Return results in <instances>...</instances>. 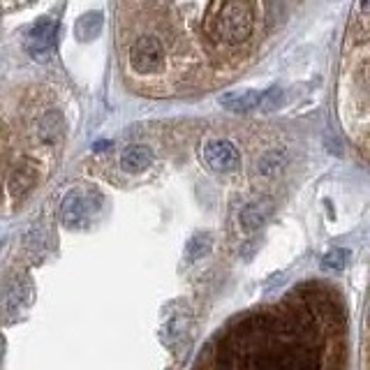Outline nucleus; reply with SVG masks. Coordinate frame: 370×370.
<instances>
[{"label":"nucleus","mask_w":370,"mask_h":370,"mask_svg":"<svg viewBox=\"0 0 370 370\" xmlns=\"http://www.w3.org/2000/svg\"><path fill=\"white\" fill-rule=\"evenodd\" d=\"M128 60H130V67L141 77L157 74L164 67V46L153 35H139L132 39Z\"/></svg>","instance_id":"obj_2"},{"label":"nucleus","mask_w":370,"mask_h":370,"mask_svg":"<svg viewBox=\"0 0 370 370\" xmlns=\"http://www.w3.org/2000/svg\"><path fill=\"white\" fill-rule=\"evenodd\" d=\"M98 33L100 30L93 28V23H91V14H86V17H81V21L77 23V35L81 39H91L93 35H98Z\"/></svg>","instance_id":"obj_16"},{"label":"nucleus","mask_w":370,"mask_h":370,"mask_svg":"<svg viewBox=\"0 0 370 370\" xmlns=\"http://www.w3.org/2000/svg\"><path fill=\"white\" fill-rule=\"evenodd\" d=\"M56 33H58V23L53 19H39L37 23L30 26L26 33V49L30 56H44L46 51H51L53 42H56Z\"/></svg>","instance_id":"obj_6"},{"label":"nucleus","mask_w":370,"mask_h":370,"mask_svg":"<svg viewBox=\"0 0 370 370\" xmlns=\"http://www.w3.org/2000/svg\"><path fill=\"white\" fill-rule=\"evenodd\" d=\"M201 160L218 174H232L241 167V153L230 139H211L201 146Z\"/></svg>","instance_id":"obj_4"},{"label":"nucleus","mask_w":370,"mask_h":370,"mask_svg":"<svg viewBox=\"0 0 370 370\" xmlns=\"http://www.w3.org/2000/svg\"><path fill=\"white\" fill-rule=\"evenodd\" d=\"M280 164H282V155H278V151H271L259 160V171L269 176V174H275V171L280 169Z\"/></svg>","instance_id":"obj_15"},{"label":"nucleus","mask_w":370,"mask_h":370,"mask_svg":"<svg viewBox=\"0 0 370 370\" xmlns=\"http://www.w3.org/2000/svg\"><path fill=\"white\" fill-rule=\"evenodd\" d=\"M209 248H211V234H209V232L194 234L192 239L187 241V246H185V257H187V262H197V259H201L204 255L209 253Z\"/></svg>","instance_id":"obj_13"},{"label":"nucleus","mask_w":370,"mask_h":370,"mask_svg":"<svg viewBox=\"0 0 370 370\" xmlns=\"http://www.w3.org/2000/svg\"><path fill=\"white\" fill-rule=\"evenodd\" d=\"M187 322H190V315L185 310H178V312H169L167 319H164V326H162V336L164 341L169 345H174L178 338H183L187 331Z\"/></svg>","instance_id":"obj_10"},{"label":"nucleus","mask_w":370,"mask_h":370,"mask_svg":"<svg viewBox=\"0 0 370 370\" xmlns=\"http://www.w3.org/2000/svg\"><path fill=\"white\" fill-rule=\"evenodd\" d=\"M35 171L33 169H28V167H21L19 171H14V176L10 180V192L14 197H23L26 192L33 190V185H35Z\"/></svg>","instance_id":"obj_12"},{"label":"nucleus","mask_w":370,"mask_h":370,"mask_svg":"<svg viewBox=\"0 0 370 370\" xmlns=\"http://www.w3.org/2000/svg\"><path fill=\"white\" fill-rule=\"evenodd\" d=\"M62 223L67 227H79L86 223L88 218V206H86V199L81 192H70L65 199H62V209H60Z\"/></svg>","instance_id":"obj_8"},{"label":"nucleus","mask_w":370,"mask_h":370,"mask_svg":"<svg viewBox=\"0 0 370 370\" xmlns=\"http://www.w3.org/2000/svg\"><path fill=\"white\" fill-rule=\"evenodd\" d=\"M278 102H280V91H275V88L269 93L232 91L220 98V105L234 114H248V112H255V109H273Z\"/></svg>","instance_id":"obj_5"},{"label":"nucleus","mask_w":370,"mask_h":370,"mask_svg":"<svg viewBox=\"0 0 370 370\" xmlns=\"http://www.w3.org/2000/svg\"><path fill=\"white\" fill-rule=\"evenodd\" d=\"M350 262V253L343 248H333L329 250V253L324 255V259H322V264H324V269L329 271H343L345 266H348Z\"/></svg>","instance_id":"obj_14"},{"label":"nucleus","mask_w":370,"mask_h":370,"mask_svg":"<svg viewBox=\"0 0 370 370\" xmlns=\"http://www.w3.org/2000/svg\"><path fill=\"white\" fill-rule=\"evenodd\" d=\"M206 35L213 42L236 46L253 37L255 5L253 3H211L206 7Z\"/></svg>","instance_id":"obj_1"},{"label":"nucleus","mask_w":370,"mask_h":370,"mask_svg":"<svg viewBox=\"0 0 370 370\" xmlns=\"http://www.w3.org/2000/svg\"><path fill=\"white\" fill-rule=\"evenodd\" d=\"M62 132V118L58 112H49L39 118V130H37V137L42 144H56L58 135Z\"/></svg>","instance_id":"obj_11"},{"label":"nucleus","mask_w":370,"mask_h":370,"mask_svg":"<svg viewBox=\"0 0 370 370\" xmlns=\"http://www.w3.org/2000/svg\"><path fill=\"white\" fill-rule=\"evenodd\" d=\"M153 164V151L148 146H128L121 153V169L128 174H141Z\"/></svg>","instance_id":"obj_7"},{"label":"nucleus","mask_w":370,"mask_h":370,"mask_svg":"<svg viewBox=\"0 0 370 370\" xmlns=\"http://www.w3.org/2000/svg\"><path fill=\"white\" fill-rule=\"evenodd\" d=\"M317 361H315L308 352H266L259 357H250L246 361L243 370H315Z\"/></svg>","instance_id":"obj_3"},{"label":"nucleus","mask_w":370,"mask_h":370,"mask_svg":"<svg viewBox=\"0 0 370 370\" xmlns=\"http://www.w3.org/2000/svg\"><path fill=\"white\" fill-rule=\"evenodd\" d=\"M271 209L273 206L269 199H257V201L246 204L241 211V216H239L241 227L246 232H253V230H257V227H262L266 223V218L271 216Z\"/></svg>","instance_id":"obj_9"}]
</instances>
